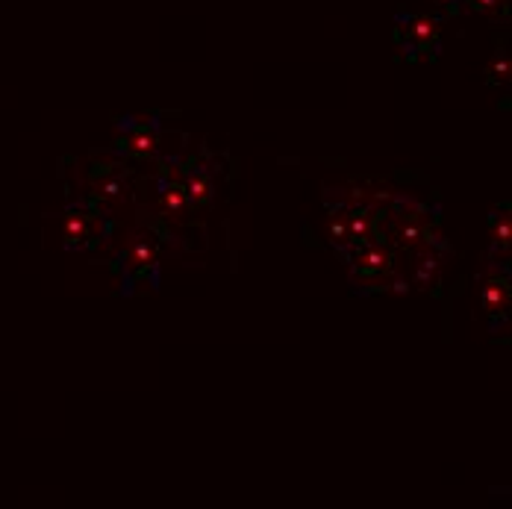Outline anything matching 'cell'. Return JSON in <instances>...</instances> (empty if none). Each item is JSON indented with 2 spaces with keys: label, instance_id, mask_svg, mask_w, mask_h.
I'll return each mask as SVG.
<instances>
[{
  "label": "cell",
  "instance_id": "cell-1",
  "mask_svg": "<svg viewBox=\"0 0 512 509\" xmlns=\"http://www.w3.org/2000/svg\"><path fill=\"white\" fill-rule=\"evenodd\" d=\"M398 42L410 56L433 53L439 48V24L424 15H398Z\"/></svg>",
  "mask_w": 512,
  "mask_h": 509
},
{
  "label": "cell",
  "instance_id": "cell-2",
  "mask_svg": "<svg viewBox=\"0 0 512 509\" xmlns=\"http://www.w3.org/2000/svg\"><path fill=\"white\" fill-rule=\"evenodd\" d=\"M477 12H483V15H489V18H501V12H504V6H507V0H468Z\"/></svg>",
  "mask_w": 512,
  "mask_h": 509
}]
</instances>
